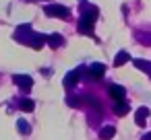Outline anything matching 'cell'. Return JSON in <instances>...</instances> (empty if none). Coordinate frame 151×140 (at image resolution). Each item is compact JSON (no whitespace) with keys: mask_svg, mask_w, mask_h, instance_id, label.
<instances>
[{"mask_svg":"<svg viewBox=\"0 0 151 140\" xmlns=\"http://www.w3.org/2000/svg\"><path fill=\"white\" fill-rule=\"evenodd\" d=\"M15 39L21 41V43H25V45H31L33 50H40L44 43H48V35L33 31L31 25H21V27H17V31H15Z\"/></svg>","mask_w":151,"mask_h":140,"instance_id":"6da1fadb","label":"cell"},{"mask_svg":"<svg viewBox=\"0 0 151 140\" xmlns=\"http://www.w3.org/2000/svg\"><path fill=\"white\" fill-rule=\"evenodd\" d=\"M97 17H99V9H97V6L83 4V9H81V19H79V33L91 35V33H93V23L97 21Z\"/></svg>","mask_w":151,"mask_h":140,"instance_id":"7a4b0ae2","label":"cell"},{"mask_svg":"<svg viewBox=\"0 0 151 140\" xmlns=\"http://www.w3.org/2000/svg\"><path fill=\"white\" fill-rule=\"evenodd\" d=\"M44 15L46 17H54V19H66L70 15V11L62 4H46L44 6Z\"/></svg>","mask_w":151,"mask_h":140,"instance_id":"3957f363","label":"cell"},{"mask_svg":"<svg viewBox=\"0 0 151 140\" xmlns=\"http://www.w3.org/2000/svg\"><path fill=\"white\" fill-rule=\"evenodd\" d=\"M13 82L21 91H31V87H33V78L27 76V74H13Z\"/></svg>","mask_w":151,"mask_h":140,"instance_id":"277c9868","label":"cell"},{"mask_svg":"<svg viewBox=\"0 0 151 140\" xmlns=\"http://www.w3.org/2000/svg\"><path fill=\"white\" fill-rule=\"evenodd\" d=\"M81 72H83L81 68H75L73 72H68V74L64 76V80H62V85H64L66 89H70V87H75V85L79 82V78H81Z\"/></svg>","mask_w":151,"mask_h":140,"instance_id":"5b68a950","label":"cell"},{"mask_svg":"<svg viewBox=\"0 0 151 140\" xmlns=\"http://www.w3.org/2000/svg\"><path fill=\"white\" fill-rule=\"evenodd\" d=\"M108 93H110V97L114 99V103H116V101H124V97H126V89L120 87V85H110Z\"/></svg>","mask_w":151,"mask_h":140,"instance_id":"8992f818","label":"cell"},{"mask_svg":"<svg viewBox=\"0 0 151 140\" xmlns=\"http://www.w3.org/2000/svg\"><path fill=\"white\" fill-rule=\"evenodd\" d=\"M83 101H85V105H87V107H91V111H93V113H97V117H101V103L97 101V97L87 95Z\"/></svg>","mask_w":151,"mask_h":140,"instance_id":"52a82bcc","label":"cell"},{"mask_svg":"<svg viewBox=\"0 0 151 140\" xmlns=\"http://www.w3.org/2000/svg\"><path fill=\"white\" fill-rule=\"evenodd\" d=\"M104 72H106V66H104L101 62H93V64L89 66V76H91V78H101Z\"/></svg>","mask_w":151,"mask_h":140,"instance_id":"ba28073f","label":"cell"},{"mask_svg":"<svg viewBox=\"0 0 151 140\" xmlns=\"http://www.w3.org/2000/svg\"><path fill=\"white\" fill-rule=\"evenodd\" d=\"M149 117V109L147 107H139L137 113H134V124L137 126H145V119Z\"/></svg>","mask_w":151,"mask_h":140,"instance_id":"9c48e42d","label":"cell"},{"mask_svg":"<svg viewBox=\"0 0 151 140\" xmlns=\"http://www.w3.org/2000/svg\"><path fill=\"white\" fill-rule=\"evenodd\" d=\"M62 43H64V37H62L60 33H50V35H48V45H50V48L56 50V48H60Z\"/></svg>","mask_w":151,"mask_h":140,"instance_id":"30bf717a","label":"cell"},{"mask_svg":"<svg viewBox=\"0 0 151 140\" xmlns=\"http://www.w3.org/2000/svg\"><path fill=\"white\" fill-rule=\"evenodd\" d=\"M33 107H35V103H33V99H29V97H21L19 99V109L21 111H33Z\"/></svg>","mask_w":151,"mask_h":140,"instance_id":"8fae6325","label":"cell"},{"mask_svg":"<svg viewBox=\"0 0 151 140\" xmlns=\"http://www.w3.org/2000/svg\"><path fill=\"white\" fill-rule=\"evenodd\" d=\"M134 37H137L139 43H143V45H151V31H137Z\"/></svg>","mask_w":151,"mask_h":140,"instance_id":"7c38bea8","label":"cell"},{"mask_svg":"<svg viewBox=\"0 0 151 140\" xmlns=\"http://www.w3.org/2000/svg\"><path fill=\"white\" fill-rule=\"evenodd\" d=\"M126 62H130V54L124 52V50H120L118 56L114 58V66H122V64H126Z\"/></svg>","mask_w":151,"mask_h":140,"instance_id":"4fadbf2b","label":"cell"},{"mask_svg":"<svg viewBox=\"0 0 151 140\" xmlns=\"http://www.w3.org/2000/svg\"><path fill=\"white\" fill-rule=\"evenodd\" d=\"M114 134H116V128L114 126H104L99 130V138L101 140H110V138H114Z\"/></svg>","mask_w":151,"mask_h":140,"instance_id":"5bb4252c","label":"cell"},{"mask_svg":"<svg viewBox=\"0 0 151 140\" xmlns=\"http://www.w3.org/2000/svg\"><path fill=\"white\" fill-rule=\"evenodd\" d=\"M132 64H134L139 70H143V72H149V74H151V62H147V60H139V58H137V60H132Z\"/></svg>","mask_w":151,"mask_h":140,"instance_id":"9a60e30c","label":"cell"},{"mask_svg":"<svg viewBox=\"0 0 151 140\" xmlns=\"http://www.w3.org/2000/svg\"><path fill=\"white\" fill-rule=\"evenodd\" d=\"M17 128H19V132H21V134H29V132H31L29 122H27V119H23V117H21V119H17Z\"/></svg>","mask_w":151,"mask_h":140,"instance_id":"2e32d148","label":"cell"},{"mask_svg":"<svg viewBox=\"0 0 151 140\" xmlns=\"http://www.w3.org/2000/svg\"><path fill=\"white\" fill-rule=\"evenodd\" d=\"M114 111H116L118 115H124V113L128 111V105H126V101H116V103H114Z\"/></svg>","mask_w":151,"mask_h":140,"instance_id":"e0dca14e","label":"cell"},{"mask_svg":"<svg viewBox=\"0 0 151 140\" xmlns=\"http://www.w3.org/2000/svg\"><path fill=\"white\" fill-rule=\"evenodd\" d=\"M66 103H68L70 107H81L85 101H81V97H75V95H70V97H66Z\"/></svg>","mask_w":151,"mask_h":140,"instance_id":"ac0fdd59","label":"cell"},{"mask_svg":"<svg viewBox=\"0 0 151 140\" xmlns=\"http://www.w3.org/2000/svg\"><path fill=\"white\" fill-rule=\"evenodd\" d=\"M42 74H44V76H50V74H52V70H50V68H44V70H42Z\"/></svg>","mask_w":151,"mask_h":140,"instance_id":"d6986e66","label":"cell"},{"mask_svg":"<svg viewBox=\"0 0 151 140\" xmlns=\"http://www.w3.org/2000/svg\"><path fill=\"white\" fill-rule=\"evenodd\" d=\"M141 140H151V132H147V134H145V136H143Z\"/></svg>","mask_w":151,"mask_h":140,"instance_id":"ffe728a7","label":"cell"},{"mask_svg":"<svg viewBox=\"0 0 151 140\" xmlns=\"http://www.w3.org/2000/svg\"><path fill=\"white\" fill-rule=\"evenodd\" d=\"M79 4H87V0H79Z\"/></svg>","mask_w":151,"mask_h":140,"instance_id":"44dd1931","label":"cell"}]
</instances>
